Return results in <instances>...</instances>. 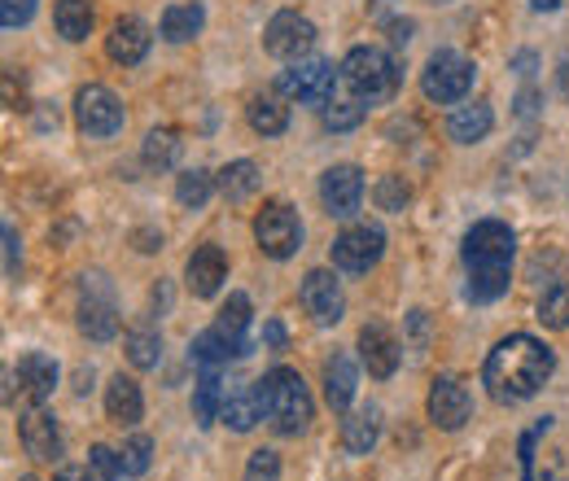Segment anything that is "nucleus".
<instances>
[{"instance_id":"23","label":"nucleus","mask_w":569,"mask_h":481,"mask_svg":"<svg viewBox=\"0 0 569 481\" xmlns=\"http://www.w3.org/2000/svg\"><path fill=\"white\" fill-rule=\"evenodd\" d=\"M79 333L92 338V342H110L119 333V311L110 298H97V293H83L79 302Z\"/></svg>"},{"instance_id":"3","label":"nucleus","mask_w":569,"mask_h":481,"mask_svg":"<svg viewBox=\"0 0 569 481\" xmlns=\"http://www.w3.org/2000/svg\"><path fill=\"white\" fill-rule=\"evenodd\" d=\"M342 83L356 92V101H390L395 92H399V83H403V70L399 62L386 53V49H372V44H359L347 53V62H342Z\"/></svg>"},{"instance_id":"8","label":"nucleus","mask_w":569,"mask_h":481,"mask_svg":"<svg viewBox=\"0 0 569 481\" xmlns=\"http://www.w3.org/2000/svg\"><path fill=\"white\" fill-rule=\"evenodd\" d=\"M123 101L106 88V83H88V88H79V97H74V123L88 132V137H114V132H123Z\"/></svg>"},{"instance_id":"14","label":"nucleus","mask_w":569,"mask_h":481,"mask_svg":"<svg viewBox=\"0 0 569 481\" xmlns=\"http://www.w3.org/2000/svg\"><path fill=\"white\" fill-rule=\"evenodd\" d=\"M320 202H325V210L333 219H351L359 210V202H363V176H359V167H351V162L329 167L325 180H320Z\"/></svg>"},{"instance_id":"47","label":"nucleus","mask_w":569,"mask_h":481,"mask_svg":"<svg viewBox=\"0 0 569 481\" xmlns=\"http://www.w3.org/2000/svg\"><path fill=\"white\" fill-rule=\"evenodd\" d=\"M535 62H539V58L526 49V53H517V58H512V70H517V74H530V70H535Z\"/></svg>"},{"instance_id":"40","label":"nucleus","mask_w":569,"mask_h":481,"mask_svg":"<svg viewBox=\"0 0 569 481\" xmlns=\"http://www.w3.org/2000/svg\"><path fill=\"white\" fill-rule=\"evenodd\" d=\"M246 481H281V455L277 451H254L246 464Z\"/></svg>"},{"instance_id":"35","label":"nucleus","mask_w":569,"mask_h":481,"mask_svg":"<svg viewBox=\"0 0 569 481\" xmlns=\"http://www.w3.org/2000/svg\"><path fill=\"white\" fill-rule=\"evenodd\" d=\"M539 320L548 329H569V280H557L543 298H539Z\"/></svg>"},{"instance_id":"21","label":"nucleus","mask_w":569,"mask_h":481,"mask_svg":"<svg viewBox=\"0 0 569 481\" xmlns=\"http://www.w3.org/2000/svg\"><path fill=\"white\" fill-rule=\"evenodd\" d=\"M356 385H359V372L351 363V354H333L325 363V403L333 412H347L356 403Z\"/></svg>"},{"instance_id":"44","label":"nucleus","mask_w":569,"mask_h":481,"mask_svg":"<svg viewBox=\"0 0 569 481\" xmlns=\"http://www.w3.org/2000/svg\"><path fill=\"white\" fill-rule=\"evenodd\" d=\"M386 31H390V44H395V49H408V40H412L417 27H412V18H395Z\"/></svg>"},{"instance_id":"51","label":"nucleus","mask_w":569,"mask_h":481,"mask_svg":"<svg viewBox=\"0 0 569 481\" xmlns=\"http://www.w3.org/2000/svg\"><path fill=\"white\" fill-rule=\"evenodd\" d=\"M530 9H539V13H552V9H561V0H530Z\"/></svg>"},{"instance_id":"6","label":"nucleus","mask_w":569,"mask_h":481,"mask_svg":"<svg viewBox=\"0 0 569 481\" xmlns=\"http://www.w3.org/2000/svg\"><path fill=\"white\" fill-rule=\"evenodd\" d=\"M338 74H342V67H333L329 58H302V62H289L277 92L298 101V106H329Z\"/></svg>"},{"instance_id":"1","label":"nucleus","mask_w":569,"mask_h":481,"mask_svg":"<svg viewBox=\"0 0 569 481\" xmlns=\"http://www.w3.org/2000/svg\"><path fill=\"white\" fill-rule=\"evenodd\" d=\"M557 372V354L552 345H543L530 333H512L487 354L482 363V385L491 390L496 403H526L535 399L548 377Z\"/></svg>"},{"instance_id":"49","label":"nucleus","mask_w":569,"mask_h":481,"mask_svg":"<svg viewBox=\"0 0 569 481\" xmlns=\"http://www.w3.org/2000/svg\"><path fill=\"white\" fill-rule=\"evenodd\" d=\"M557 83H561V97L569 101V58L561 62V67H557Z\"/></svg>"},{"instance_id":"17","label":"nucleus","mask_w":569,"mask_h":481,"mask_svg":"<svg viewBox=\"0 0 569 481\" xmlns=\"http://www.w3.org/2000/svg\"><path fill=\"white\" fill-rule=\"evenodd\" d=\"M359 359H363L368 377H377V381L395 377V368H399V342H395V333L386 324H363L359 329Z\"/></svg>"},{"instance_id":"10","label":"nucleus","mask_w":569,"mask_h":481,"mask_svg":"<svg viewBox=\"0 0 569 481\" xmlns=\"http://www.w3.org/2000/svg\"><path fill=\"white\" fill-rule=\"evenodd\" d=\"M381 254H386V232L377 223H356L333 241V268L351 275L372 272L381 263Z\"/></svg>"},{"instance_id":"36","label":"nucleus","mask_w":569,"mask_h":481,"mask_svg":"<svg viewBox=\"0 0 569 481\" xmlns=\"http://www.w3.org/2000/svg\"><path fill=\"white\" fill-rule=\"evenodd\" d=\"M119 455H123L128 478H144V473H149V460H153V438H149V433H132Z\"/></svg>"},{"instance_id":"16","label":"nucleus","mask_w":569,"mask_h":481,"mask_svg":"<svg viewBox=\"0 0 569 481\" xmlns=\"http://www.w3.org/2000/svg\"><path fill=\"white\" fill-rule=\"evenodd\" d=\"M149 44H153V36H149V27H144L141 18H119L114 27H110V36H106V53L119 62V67H141L144 58H149Z\"/></svg>"},{"instance_id":"24","label":"nucleus","mask_w":569,"mask_h":481,"mask_svg":"<svg viewBox=\"0 0 569 481\" xmlns=\"http://www.w3.org/2000/svg\"><path fill=\"white\" fill-rule=\"evenodd\" d=\"M246 119L259 137H281L289 128V106H284L281 92H259L250 106H246Z\"/></svg>"},{"instance_id":"29","label":"nucleus","mask_w":569,"mask_h":481,"mask_svg":"<svg viewBox=\"0 0 569 481\" xmlns=\"http://www.w3.org/2000/svg\"><path fill=\"white\" fill-rule=\"evenodd\" d=\"M259 180H263V176H259V167H254L250 158H241V162H228V167L219 171V180H214V184H219V193H223L228 202H246V198H254V193H259Z\"/></svg>"},{"instance_id":"52","label":"nucleus","mask_w":569,"mask_h":481,"mask_svg":"<svg viewBox=\"0 0 569 481\" xmlns=\"http://www.w3.org/2000/svg\"><path fill=\"white\" fill-rule=\"evenodd\" d=\"M22 481H36V478H22Z\"/></svg>"},{"instance_id":"18","label":"nucleus","mask_w":569,"mask_h":481,"mask_svg":"<svg viewBox=\"0 0 569 481\" xmlns=\"http://www.w3.org/2000/svg\"><path fill=\"white\" fill-rule=\"evenodd\" d=\"M189 350H193V359H198L202 368H219V363H228V359H246V354H250V333H232V329L214 324L207 333H198Z\"/></svg>"},{"instance_id":"38","label":"nucleus","mask_w":569,"mask_h":481,"mask_svg":"<svg viewBox=\"0 0 569 481\" xmlns=\"http://www.w3.org/2000/svg\"><path fill=\"white\" fill-rule=\"evenodd\" d=\"M88 469L97 473V481H123L128 478L123 455H119V451H110V447H92V451H88Z\"/></svg>"},{"instance_id":"30","label":"nucleus","mask_w":569,"mask_h":481,"mask_svg":"<svg viewBox=\"0 0 569 481\" xmlns=\"http://www.w3.org/2000/svg\"><path fill=\"white\" fill-rule=\"evenodd\" d=\"M53 22H58V31H62L71 44H79V40L92 36V4H88V0H58Z\"/></svg>"},{"instance_id":"46","label":"nucleus","mask_w":569,"mask_h":481,"mask_svg":"<svg viewBox=\"0 0 569 481\" xmlns=\"http://www.w3.org/2000/svg\"><path fill=\"white\" fill-rule=\"evenodd\" d=\"M263 338H268L272 350H284V329L277 324V320H268V324H263Z\"/></svg>"},{"instance_id":"27","label":"nucleus","mask_w":569,"mask_h":481,"mask_svg":"<svg viewBox=\"0 0 569 481\" xmlns=\"http://www.w3.org/2000/svg\"><path fill=\"white\" fill-rule=\"evenodd\" d=\"M377 408H359L342 420V447L351 451V455H368L372 447H377V433H381V420H377Z\"/></svg>"},{"instance_id":"37","label":"nucleus","mask_w":569,"mask_h":481,"mask_svg":"<svg viewBox=\"0 0 569 481\" xmlns=\"http://www.w3.org/2000/svg\"><path fill=\"white\" fill-rule=\"evenodd\" d=\"M363 123V101H329L325 106V128L329 132H351Z\"/></svg>"},{"instance_id":"4","label":"nucleus","mask_w":569,"mask_h":481,"mask_svg":"<svg viewBox=\"0 0 569 481\" xmlns=\"http://www.w3.org/2000/svg\"><path fill=\"white\" fill-rule=\"evenodd\" d=\"M473 79H478V67L469 58H460L456 49H438L421 70V92L438 106H456L469 97Z\"/></svg>"},{"instance_id":"50","label":"nucleus","mask_w":569,"mask_h":481,"mask_svg":"<svg viewBox=\"0 0 569 481\" xmlns=\"http://www.w3.org/2000/svg\"><path fill=\"white\" fill-rule=\"evenodd\" d=\"M137 241H141V250H144V254H149V250H162V237H149V232H141Z\"/></svg>"},{"instance_id":"19","label":"nucleus","mask_w":569,"mask_h":481,"mask_svg":"<svg viewBox=\"0 0 569 481\" xmlns=\"http://www.w3.org/2000/svg\"><path fill=\"white\" fill-rule=\"evenodd\" d=\"M184 280H189V293H193V298H214L219 284L228 280V259H223V250H219V245L193 250V259H189V268H184Z\"/></svg>"},{"instance_id":"25","label":"nucleus","mask_w":569,"mask_h":481,"mask_svg":"<svg viewBox=\"0 0 569 481\" xmlns=\"http://www.w3.org/2000/svg\"><path fill=\"white\" fill-rule=\"evenodd\" d=\"M223 403H228V390L219 381V368H202V377L193 385V415H198V424L211 429L214 420L223 415Z\"/></svg>"},{"instance_id":"42","label":"nucleus","mask_w":569,"mask_h":481,"mask_svg":"<svg viewBox=\"0 0 569 481\" xmlns=\"http://www.w3.org/2000/svg\"><path fill=\"white\" fill-rule=\"evenodd\" d=\"M18 268H22V237H18L13 223H4V275L13 280Z\"/></svg>"},{"instance_id":"39","label":"nucleus","mask_w":569,"mask_h":481,"mask_svg":"<svg viewBox=\"0 0 569 481\" xmlns=\"http://www.w3.org/2000/svg\"><path fill=\"white\" fill-rule=\"evenodd\" d=\"M214 324H223V329H232V333H246V329H250V298H246V293H232V298L223 302V311H219Z\"/></svg>"},{"instance_id":"20","label":"nucleus","mask_w":569,"mask_h":481,"mask_svg":"<svg viewBox=\"0 0 569 481\" xmlns=\"http://www.w3.org/2000/svg\"><path fill=\"white\" fill-rule=\"evenodd\" d=\"M491 128H496V114H491V106H487V101L456 106V110H451V119H447V137L456 140V144H478V140L491 137Z\"/></svg>"},{"instance_id":"32","label":"nucleus","mask_w":569,"mask_h":481,"mask_svg":"<svg viewBox=\"0 0 569 481\" xmlns=\"http://www.w3.org/2000/svg\"><path fill=\"white\" fill-rule=\"evenodd\" d=\"M219 189L214 184L211 171H202V167H193V171H184L180 180H176V202L184 210H202L207 202H211V193Z\"/></svg>"},{"instance_id":"28","label":"nucleus","mask_w":569,"mask_h":481,"mask_svg":"<svg viewBox=\"0 0 569 481\" xmlns=\"http://www.w3.org/2000/svg\"><path fill=\"white\" fill-rule=\"evenodd\" d=\"M263 399H259V390L250 385V390H237V394H228V403H223V424L232 429V433H250L259 420H263Z\"/></svg>"},{"instance_id":"48","label":"nucleus","mask_w":569,"mask_h":481,"mask_svg":"<svg viewBox=\"0 0 569 481\" xmlns=\"http://www.w3.org/2000/svg\"><path fill=\"white\" fill-rule=\"evenodd\" d=\"M53 481H92V473H88V469H74V464H67V469H62Z\"/></svg>"},{"instance_id":"7","label":"nucleus","mask_w":569,"mask_h":481,"mask_svg":"<svg viewBox=\"0 0 569 481\" xmlns=\"http://www.w3.org/2000/svg\"><path fill=\"white\" fill-rule=\"evenodd\" d=\"M254 241L268 259H293L302 250V223H298V210L284 207V202H268V207L254 214Z\"/></svg>"},{"instance_id":"45","label":"nucleus","mask_w":569,"mask_h":481,"mask_svg":"<svg viewBox=\"0 0 569 481\" xmlns=\"http://www.w3.org/2000/svg\"><path fill=\"white\" fill-rule=\"evenodd\" d=\"M535 110H539V92H535V88H526V92L517 97V114H521V119H530Z\"/></svg>"},{"instance_id":"12","label":"nucleus","mask_w":569,"mask_h":481,"mask_svg":"<svg viewBox=\"0 0 569 481\" xmlns=\"http://www.w3.org/2000/svg\"><path fill=\"white\" fill-rule=\"evenodd\" d=\"M18 433H22L27 455L40 460V464H58L62 451H67L62 429H58V420H53L49 408H27V412H22V424H18Z\"/></svg>"},{"instance_id":"31","label":"nucleus","mask_w":569,"mask_h":481,"mask_svg":"<svg viewBox=\"0 0 569 481\" xmlns=\"http://www.w3.org/2000/svg\"><path fill=\"white\" fill-rule=\"evenodd\" d=\"M180 162V137L171 128H153L144 137V167L149 171H171Z\"/></svg>"},{"instance_id":"9","label":"nucleus","mask_w":569,"mask_h":481,"mask_svg":"<svg viewBox=\"0 0 569 481\" xmlns=\"http://www.w3.org/2000/svg\"><path fill=\"white\" fill-rule=\"evenodd\" d=\"M263 49H268L272 58H281V62H302V58H311V49H316V22L302 18L298 9H281V13L268 22V31H263Z\"/></svg>"},{"instance_id":"43","label":"nucleus","mask_w":569,"mask_h":481,"mask_svg":"<svg viewBox=\"0 0 569 481\" xmlns=\"http://www.w3.org/2000/svg\"><path fill=\"white\" fill-rule=\"evenodd\" d=\"M548 429H552V420L543 415V420L535 424V433H526V438H521V481H535V473H530V469H535V438H539V433H548Z\"/></svg>"},{"instance_id":"34","label":"nucleus","mask_w":569,"mask_h":481,"mask_svg":"<svg viewBox=\"0 0 569 481\" xmlns=\"http://www.w3.org/2000/svg\"><path fill=\"white\" fill-rule=\"evenodd\" d=\"M128 359H132V368H158L162 363V338L153 333V329H137V333H128Z\"/></svg>"},{"instance_id":"26","label":"nucleus","mask_w":569,"mask_h":481,"mask_svg":"<svg viewBox=\"0 0 569 481\" xmlns=\"http://www.w3.org/2000/svg\"><path fill=\"white\" fill-rule=\"evenodd\" d=\"M202 22H207V9L202 4H167V13H162V40H171V44H189L198 31H202Z\"/></svg>"},{"instance_id":"15","label":"nucleus","mask_w":569,"mask_h":481,"mask_svg":"<svg viewBox=\"0 0 569 481\" xmlns=\"http://www.w3.org/2000/svg\"><path fill=\"white\" fill-rule=\"evenodd\" d=\"M429 420L438 424V429H447V433H456L469 412H473V399H469V390L456 381V377H438L433 385H429Z\"/></svg>"},{"instance_id":"13","label":"nucleus","mask_w":569,"mask_h":481,"mask_svg":"<svg viewBox=\"0 0 569 481\" xmlns=\"http://www.w3.org/2000/svg\"><path fill=\"white\" fill-rule=\"evenodd\" d=\"M13 381H18V399H22L27 408H44V403L53 399V385H58V363H53L49 354L31 350V354L18 359Z\"/></svg>"},{"instance_id":"2","label":"nucleus","mask_w":569,"mask_h":481,"mask_svg":"<svg viewBox=\"0 0 569 481\" xmlns=\"http://www.w3.org/2000/svg\"><path fill=\"white\" fill-rule=\"evenodd\" d=\"M254 390H259V399H263L268 420L277 424V433L293 438V433H302V429L311 424L316 403H311L307 381H302L293 368H272L263 381H254Z\"/></svg>"},{"instance_id":"22","label":"nucleus","mask_w":569,"mask_h":481,"mask_svg":"<svg viewBox=\"0 0 569 481\" xmlns=\"http://www.w3.org/2000/svg\"><path fill=\"white\" fill-rule=\"evenodd\" d=\"M106 412L114 424H123V429H132L137 420L144 415V399H141V385L132 381V377H110V385H106Z\"/></svg>"},{"instance_id":"41","label":"nucleus","mask_w":569,"mask_h":481,"mask_svg":"<svg viewBox=\"0 0 569 481\" xmlns=\"http://www.w3.org/2000/svg\"><path fill=\"white\" fill-rule=\"evenodd\" d=\"M31 18H36V0H0V22H4L9 31L27 27Z\"/></svg>"},{"instance_id":"33","label":"nucleus","mask_w":569,"mask_h":481,"mask_svg":"<svg viewBox=\"0 0 569 481\" xmlns=\"http://www.w3.org/2000/svg\"><path fill=\"white\" fill-rule=\"evenodd\" d=\"M372 202H377V210H386V214H399V210H408V202H412V184L403 176H381L377 189H372Z\"/></svg>"},{"instance_id":"11","label":"nucleus","mask_w":569,"mask_h":481,"mask_svg":"<svg viewBox=\"0 0 569 481\" xmlns=\"http://www.w3.org/2000/svg\"><path fill=\"white\" fill-rule=\"evenodd\" d=\"M298 298H302L307 315H311L320 329L338 324V320H342V311H347V298H342V284H338V275L325 272V268H316V272L302 275V289H298Z\"/></svg>"},{"instance_id":"5","label":"nucleus","mask_w":569,"mask_h":481,"mask_svg":"<svg viewBox=\"0 0 569 481\" xmlns=\"http://www.w3.org/2000/svg\"><path fill=\"white\" fill-rule=\"evenodd\" d=\"M512 254H517V237L499 219H482L465 232V268L469 272H508Z\"/></svg>"}]
</instances>
